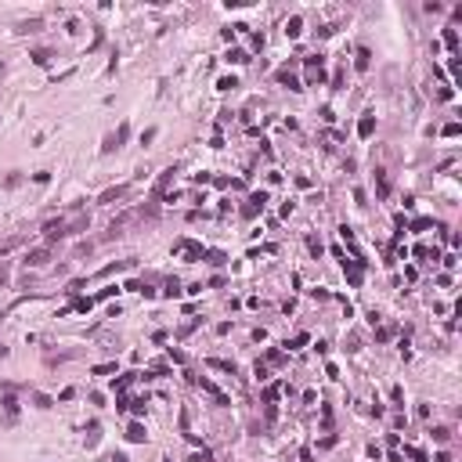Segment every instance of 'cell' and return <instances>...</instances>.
<instances>
[{
    "instance_id": "6da1fadb",
    "label": "cell",
    "mask_w": 462,
    "mask_h": 462,
    "mask_svg": "<svg viewBox=\"0 0 462 462\" xmlns=\"http://www.w3.org/2000/svg\"><path fill=\"white\" fill-rule=\"evenodd\" d=\"M174 253H181L188 264H195V260H202L206 249H202L199 242H192V238H177V242H174Z\"/></svg>"
},
{
    "instance_id": "7a4b0ae2",
    "label": "cell",
    "mask_w": 462,
    "mask_h": 462,
    "mask_svg": "<svg viewBox=\"0 0 462 462\" xmlns=\"http://www.w3.org/2000/svg\"><path fill=\"white\" fill-rule=\"evenodd\" d=\"M340 264H343V275H347L350 289H358V285L365 282V264H361V260H347V257H343Z\"/></svg>"
},
{
    "instance_id": "3957f363",
    "label": "cell",
    "mask_w": 462,
    "mask_h": 462,
    "mask_svg": "<svg viewBox=\"0 0 462 462\" xmlns=\"http://www.w3.org/2000/svg\"><path fill=\"white\" fill-rule=\"evenodd\" d=\"M264 202H267V192H257V195H249V202L242 206V217H246V221H253V217L260 213V209H264Z\"/></svg>"
},
{
    "instance_id": "277c9868",
    "label": "cell",
    "mask_w": 462,
    "mask_h": 462,
    "mask_svg": "<svg viewBox=\"0 0 462 462\" xmlns=\"http://www.w3.org/2000/svg\"><path fill=\"white\" fill-rule=\"evenodd\" d=\"M44 238H47V242L65 238V224H62V221H47V224H44Z\"/></svg>"
},
{
    "instance_id": "5b68a950",
    "label": "cell",
    "mask_w": 462,
    "mask_h": 462,
    "mask_svg": "<svg viewBox=\"0 0 462 462\" xmlns=\"http://www.w3.org/2000/svg\"><path fill=\"white\" fill-rule=\"evenodd\" d=\"M47 260H51V253H47V246H40V249H33V253L25 257V264H29V267H44Z\"/></svg>"
},
{
    "instance_id": "8992f818",
    "label": "cell",
    "mask_w": 462,
    "mask_h": 462,
    "mask_svg": "<svg viewBox=\"0 0 462 462\" xmlns=\"http://www.w3.org/2000/svg\"><path fill=\"white\" fill-rule=\"evenodd\" d=\"M123 195H127V184H116V188H108V192H101V206H112V202H119Z\"/></svg>"
},
{
    "instance_id": "52a82bcc",
    "label": "cell",
    "mask_w": 462,
    "mask_h": 462,
    "mask_svg": "<svg viewBox=\"0 0 462 462\" xmlns=\"http://www.w3.org/2000/svg\"><path fill=\"white\" fill-rule=\"evenodd\" d=\"M174 174H177V170H174V166H170V170H162V177L155 181V199H162V195H166V188H170V181H174Z\"/></svg>"
},
{
    "instance_id": "ba28073f",
    "label": "cell",
    "mask_w": 462,
    "mask_h": 462,
    "mask_svg": "<svg viewBox=\"0 0 462 462\" xmlns=\"http://www.w3.org/2000/svg\"><path fill=\"white\" fill-rule=\"evenodd\" d=\"M375 134V116H361L358 123V138H372Z\"/></svg>"
},
{
    "instance_id": "9c48e42d",
    "label": "cell",
    "mask_w": 462,
    "mask_h": 462,
    "mask_svg": "<svg viewBox=\"0 0 462 462\" xmlns=\"http://www.w3.org/2000/svg\"><path fill=\"white\" fill-rule=\"evenodd\" d=\"M278 83H285V87H289V91H304V87H300V79H296V76H292L289 69H278Z\"/></svg>"
},
{
    "instance_id": "30bf717a",
    "label": "cell",
    "mask_w": 462,
    "mask_h": 462,
    "mask_svg": "<svg viewBox=\"0 0 462 462\" xmlns=\"http://www.w3.org/2000/svg\"><path fill=\"white\" fill-rule=\"evenodd\" d=\"M145 437H148V433H145L141 423H130V426H127V441H130V444H141Z\"/></svg>"
},
{
    "instance_id": "8fae6325",
    "label": "cell",
    "mask_w": 462,
    "mask_h": 462,
    "mask_svg": "<svg viewBox=\"0 0 462 462\" xmlns=\"http://www.w3.org/2000/svg\"><path fill=\"white\" fill-rule=\"evenodd\" d=\"M354 65H358V72H368V65H372V51H368V47H358V62H354Z\"/></svg>"
},
{
    "instance_id": "7c38bea8",
    "label": "cell",
    "mask_w": 462,
    "mask_h": 462,
    "mask_svg": "<svg viewBox=\"0 0 462 462\" xmlns=\"http://www.w3.org/2000/svg\"><path fill=\"white\" fill-rule=\"evenodd\" d=\"M0 404H4V412H8L11 419L18 415V397H15V394H4V401H0Z\"/></svg>"
},
{
    "instance_id": "4fadbf2b",
    "label": "cell",
    "mask_w": 462,
    "mask_h": 462,
    "mask_svg": "<svg viewBox=\"0 0 462 462\" xmlns=\"http://www.w3.org/2000/svg\"><path fill=\"white\" fill-rule=\"evenodd\" d=\"M375 184H379V199H387V195H390V181H387V174H383V170H375Z\"/></svg>"
},
{
    "instance_id": "5bb4252c",
    "label": "cell",
    "mask_w": 462,
    "mask_h": 462,
    "mask_svg": "<svg viewBox=\"0 0 462 462\" xmlns=\"http://www.w3.org/2000/svg\"><path fill=\"white\" fill-rule=\"evenodd\" d=\"M430 437H433L437 444H448V437H451V430H448V426H433V430H430Z\"/></svg>"
},
{
    "instance_id": "9a60e30c",
    "label": "cell",
    "mask_w": 462,
    "mask_h": 462,
    "mask_svg": "<svg viewBox=\"0 0 462 462\" xmlns=\"http://www.w3.org/2000/svg\"><path fill=\"white\" fill-rule=\"evenodd\" d=\"M300 25H304V18H300V15H292L289 25H285V36H300Z\"/></svg>"
},
{
    "instance_id": "2e32d148",
    "label": "cell",
    "mask_w": 462,
    "mask_h": 462,
    "mask_svg": "<svg viewBox=\"0 0 462 462\" xmlns=\"http://www.w3.org/2000/svg\"><path fill=\"white\" fill-rule=\"evenodd\" d=\"M134 379H138V372H127V375H123V379H116V383H112V390H127V387H130Z\"/></svg>"
},
{
    "instance_id": "e0dca14e",
    "label": "cell",
    "mask_w": 462,
    "mask_h": 462,
    "mask_svg": "<svg viewBox=\"0 0 462 462\" xmlns=\"http://www.w3.org/2000/svg\"><path fill=\"white\" fill-rule=\"evenodd\" d=\"M444 44H448V51H458V33L455 29H444Z\"/></svg>"
},
{
    "instance_id": "ac0fdd59",
    "label": "cell",
    "mask_w": 462,
    "mask_h": 462,
    "mask_svg": "<svg viewBox=\"0 0 462 462\" xmlns=\"http://www.w3.org/2000/svg\"><path fill=\"white\" fill-rule=\"evenodd\" d=\"M307 249H311V257H321V253H325V246H321V238H314V235L307 238Z\"/></svg>"
},
{
    "instance_id": "d6986e66",
    "label": "cell",
    "mask_w": 462,
    "mask_h": 462,
    "mask_svg": "<svg viewBox=\"0 0 462 462\" xmlns=\"http://www.w3.org/2000/svg\"><path fill=\"white\" fill-rule=\"evenodd\" d=\"M112 138H116V145H123V141L130 138V123H119V130H116Z\"/></svg>"
},
{
    "instance_id": "ffe728a7",
    "label": "cell",
    "mask_w": 462,
    "mask_h": 462,
    "mask_svg": "<svg viewBox=\"0 0 462 462\" xmlns=\"http://www.w3.org/2000/svg\"><path fill=\"white\" fill-rule=\"evenodd\" d=\"M202 257H206V260H209V264H213V267H221V264H224V260H228V257H224V253H217V249H209V253H202Z\"/></svg>"
},
{
    "instance_id": "44dd1931",
    "label": "cell",
    "mask_w": 462,
    "mask_h": 462,
    "mask_svg": "<svg viewBox=\"0 0 462 462\" xmlns=\"http://www.w3.org/2000/svg\"><path fill=\"white\" fill-rule=\"evenodd\" d=\"M217 87H221V91H235V87H238V79H235V76H221V79H217Z\"/></svg>"
},
{
    "instance_id": "7402d4cb",
    "label": "cell",
    "mask_w": 462,
    "mask_h": 462,
    "mask_svg": "<svg viewBox=\"0 0 462 462\" xmlns=\"http://www.w3.org/2000/svg\"><path fill=\"white\" fill-rule=\"evenodd\" d=\"M404 451H408V458H412V462H426V451H423V448H412V444H408Z\"/></svg>"
},
{
    "instance_id": "603a6c76",
    "label": "cell",
    "mask_w": 462,
    "mask_h": 462,
    "mask_svg": "<svg viewBox=\"0 0 462 462\" xmlns=\"http://www.w3.org/2000/svg\"><path fill=\"white\" fill-rule=\"evenodd\" d=\"M304 343H307V332H300V336H292V340H289L285 347H289V350H300Z\"/></svg>"
},
{
    "instance_id": "cb8c5ba5",
    "label": "cell",
    "mask_w": 462,
    "mask_h": 462,
    "mask_svg": "<svg viewBox=\"0 0 462 462\" xmlns=\"http://www.w3.org/2000/svg\"><path fill=\"white\" fill-rule=\"evenodd\" d=\"M228 62H235V65H242V62H249V55L235 47V51H228Z\"/></svg>"
},
{
    "instance_id": "d4e9b609",
    "label": "cell",
    "mask_w": 462,
    "mask_h": 462,
    "mask_svg": "<svg viewBox=\"0 0 462 462\" xmlns=\"http://www.w3.org/2000/svg\"><path fill=\"white\" fill-rule=\"evenodd\" d=\"M33 401H36V408H51V404H55L47 394H33Z\"/></svg>"
},
{
    "instance_id": "484cf974",
    "label": "cell",
    "mask_w": 462,
    "mask_h": 462,
    "mask_svg": "<svg viewBox=\"0 0 462 462\" xmlns=\"http://www.w3.org/2000/svg\"><path fill=\"white\" fill-rule=\"evenodd\" d=\"M209 365H213V368H224V372H235V365H231V361H221V358H213Z\"/></svg>"
},
{
    "instance_id": "4316f807",
    "label": "cell",
    "mask_w": 462,
    "mask_h": 462,
    "mask_svg": "<svg viewBox=\"0 0 462 462\" xmlns=\"http://www.w3.org/2000/svg\"><path fill=\"white\" fill-rule=\"evenodd\" d=\"M267 361H271V365H282L285 354H282V350H267Z\"/></svg>"
},
{
    "instance_id": "83f0119b",
    "label": "cell",
    "mask_w": 462,
    "mask_h": 462,
    "mask_svg": "<svg viewBox=\"0 0 462 462\" xmlns=\"http://www.w3.org/2000/svg\"><path fill=\"white\" fill-rule=\"evenodd\" d=\"M152 141H155V127H148V130L141 134V145H152Z\"/></svg>"
},
{
    "instance_id": "f1b7e54d",
    "label": "cell",
    "mask_w": 462,
    "mask_h": 462,
    "mask_svg": "<svg viewBox=\"0 0 462 462\" xmlns=\"http://www.w3.org/2000/svg\"><path fill=\"white\" fill-rule=\"evenodd\" d=\"M116 148H119V145H116V138L108 134V138H105V145H101V152H116Z\"/></svg>"
},
{
    "instance_id": "f546056e",
    "label": "cell",
    "mask_w": 462,
    "mask_h": 462,
    "mask_svg": "<svg viewBox=\"0 0 462 462\" xmlns=\"http://www.w3.org/2000/svg\"><path fill=\"white\" fill-rule=\"evenodd\" d=\"M4 184H8V188H15V184H22V174H18V170H15V174H8V181H4Z\"/></svg>"
},
{
    "instance_id": "4dcf8cb0",
    "label": "cell",
    "mask_w": 462,
    "mask_h": 462,
    "mask_svg": "<svg viewBox=\"0 0 462 462\" xmlns=\"http://www.w3.org/2000/svg\"><path fill=\"white\" fill-rule=\"evenodd\" d=\"M47 58H51V55H47V51H33V62H36V65H44V62H47Z\"/></svg>"
},
{
    "instance_id": "1f68e13d",
    "label": "cell",
    "mask_w": 462,
    "mask_h": 462,
    "mask_svg": "<svg viewBox=\"0 0 462 462\" xmlns=\"http://www.w3.org/2000/svg\"><path fill=\"white\" fill-rule=\"evenodd\" d=\"M458 130H462V127H458V123H448V127H444V138H455Z\"/></svg>"
},
{
    "instance_id": "d6a6232c",
    "label": "cell",
    "mask_w": 462,
    "mask_h": 462,
    "mask_svg": "<svg viewBox=\"0 0 462 462\" xmlns=\"http://www.w3.org/2000/svg\"><path fill=\"white\" fill-rule=\"evenodd\" d=\"M4 282H8V267H0V285H4Z\"/></svg>"
},
{
    "instance_id": "836d02e7",
    "label": "cell",
    "mask_w": 462,
    "mask_h": 462,
    "mask_svg": "<svg viewBox=\"0 0 462 462\" xmlns=\"http://www.w3.org/2000/svg\"><path fill=\"white\" fill-rule=\"evenodd\" d=\"M0 321H4V314H0Z\"/></svg>"
}]
</instances>
